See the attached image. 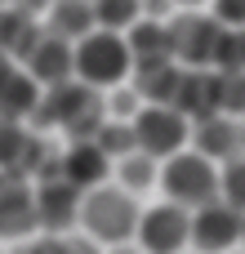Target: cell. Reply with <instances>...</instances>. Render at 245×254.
Segmentation results:
<instances>
[{
	"mask_svg": "<svg viewBox=\"0 0 245 254\" xmlns=\"http://www.w3.org/2000/svg\"><path fill=\"white\" fill-rule=\"evenodd\" d=\"M40 31H45V27H40L36 18H27L22 9H13V4H9V9H0V58L18 67V63L27 58V49L36 45V36H40Z\"/></svg>",
	"mask_w": 245,
	"mask_h": 254,
	"instance_id": "19",
	"label": "cell"
},
{
	"mask_svg": "<svg viewBox=\"0 0 245 254\" xmlns=\"http://www.w3.org/2000/svg\"><path fill=\"white\" fill-rule=\"evenodd\" d=\"M36 237V192L27 179L0 174V241H31Z\"/></svg>",
	"mask_w": 245,
	"mask_h": 254,
	"instance_id": "12",
	"label": "cell"
},
{
	"mask_svg": "<svg viewBox=\"0 0 245 254\" xmlns=\"http://www.w3.org/2000/svg\"><path fill=\"white\" fill-rule=\"evenodd\" d=\"M49 36H58V40H67V45H76V40H85L89 31H94V9L85 4V0H49V9H45V22H40Z\"/></svg>",
	"mask_w": 245,
	"mask_h": 254,
	"instance_id": "18",
	"label": "cell"
},
{
	"mask_svg": "<svg viewBox=\"0 0 245 254\" xmlns=\"http://www.w3.org/2000/svg\"><path fill=\"white\" fill-rule=\"evenodd\" d=\"M138 214H143L138 196L121 192L116 183H103V188H94V192L80 196V219H76V223H80V232H85L94 246H103V250H125V246L134 241Z\"/></svg>",
	"mask_w": 245,
	"mask_h": 254,
	"instance_id": "2",
	"label": "cell"
},
{
	"mask_svg": "<svg viewBox=\"0 0 245 254\" xmlns=\"http://www.w3.org/2000/svg\"><path fill=\"white\" fill-rule=\"evenodd\" d=\"M228 254H245V250H228Z\"/></svg>",
	"mask_w": 245,
	"mask_h": 254,
	"instance_id": "32",
	"label": "cell"
},
{
	"mask_svg": "<svg viewBox=\"0 0 245 254\" xmlns=\"http://www.w3.org/2000/svg\"><path fill=\"white\" fill-rule=\"evenodd\" d=\"M241 219L232 205H223V201H214V205H201V210H192V250L196 254H228L241 246Z\"/></svg>",
	"mask_w": 245,
	"mask_h": 254,
	"instance_id": "9",
	"label": "cell"
},
{
	"mask_svg": "<svg viewBox=\"0 0 245 254\" xmlns=\"http://www.w3.org/2000/svg\"><path fill=\"white\" fill-rule=\"evenodd\" d=\"M9 4H13V0H0V9H9Z\"/></svg>",
	"mask_w": 245,
	"mask_h": 254,
	"instance_id": "31",
	"label": "cell"
},
{
	"mask_svg": "<svg viewBox=\"0 0 245 254\" xmlns=\"http://www.w3.org/2000/svg\"><path fill=\"white\" fill-rule=\"evenodd\" d=\"M179 4V13H187V9H201V4H210V0H174Z\"/></svg>",
	"mask_w": 245,
	"mask_h": 254,
	"instance_id": "29",
	"label": "cell"
},
{
	"mask_svg": "<svg viewBox=\"0 0 245 254\" xmlns=\"http://www.w3.org/2000/svg\"><path fill=\"white\" fill-rule=\"evenodd\" d=\"M129 129H134V147L143 156H152L156 165L187 152V138H192V121L179 116L174 107H143L129 121Z\"/></svg>",
	"mask_w": 245,
	"mask_h": 254,
	"instance_id": "6",
	"label": "cell"
},
{
	"mask_svg": "<svg viewBox=\"0 0 245 254\" xmlns=\"http://www.w3.org/2000/svg\"><path fill=\"white\" fill-rule=\"evenodd\" d=\"M112 183L121 188V192H129V196H138V192H147V188H156V179H161V165L152 161V156H143V152H129L125 161H116L112 165Z\"/></svg>",
	"mask_w": 245,
	"mask_h": 254,
	"instance_id": "20",
	"label": "cell"
},
{
	"mask_svg": "<svg viewBox=\"0 0 245 254\" xmlns=\"http://www.w3.org/2000/svg\"><path fill=\"white\" fill-rule=\"evenodd\" d=\"M18 67L36 80L40 94H45V89H58V85H67V80H76V76H71V45L58 40V36H49V31L36 36V45L27 49V58H22Z\"/></svg>",
	"mask_w": 245,
	"mask_h": 254,
	"instance_id": "11",
	"label": "cell"
},
{
	"mask_svg": "<svg viewBox=\"0 0 245 254\" xmlns=\"http://www.w3.org/2000/svg\"><path fill=\"white\" fill-rule=\"evenodd\" d=\"M219 98H223V76L219 71H183L179 94H174V112L196 125V121L223 116L219 112Z\"/></svg>",
	"mask_w": 245,
	"mask_h": 254,
	"instance_id": "14",
	"label": "cell"
},
{
	"mask_svg": "<svg viewBox=\"0 0 245 254\" xmlns=\"http://www.w3.org/2000/svg\"><path fill=\"white\" fill-rule=\"evenodd\" d=\"M107 174H112V161H107L94 143H67V147L58 152V161H54V179L71 183L80 196L94 192V188H103Z\"/></svg>",
	"mask_w": 245,
	"mask_h": 254,
	"instance_id": "13",
	"label": "cell"
},
{
	"mask_svg": "<svg viewBox=\"0 0 245 254\" xmlns=\"http://www.w3.org/2000/svg\"><path fill=\"white\" fill-rule=\"evenodd\" d=\"M219 201L232 205L237 214H245V156L219 165Z\"/></svg>",
	"mask_w": 245,
	"mask_h": 254,
	"instance_id": "23",
	"label": "cell"
},
{
	"mask_svg": "<svg viewBox=\"0 0 245 254\" xmlns=\"http://www.w3.org/2000/svg\"><path fill=\"white\" fill-rule=\"evenodd\" d=\"M210 18H214L219 27H228V31H241L245 27V0H214Z\"/></svg>",
	"mask_w": 245,
	"mask_h": 254,
	"instance_id": "27",
	"label": "cell"
},
{
	"mask_svg": "<svg viewBox=\"0 0 245 254\" xmlns=\"http://www.w3.org/2000/svg\"><path fill=\"white\" fill-rule=\"evenodd\" d=\"M237 250H245V219H241V246H237Z\"/></svg>",
	"mask_w": 245,
	"mask_h": 254,
	"instance_id": "30",
	"label": "cell"
},
{
	"mask_svg": "<svg viewBox=\"0 0 245 254\" xmlns=\"http://www.w3.org/2000/svg\"><path fill=\"white\" fill-rule=\"evenodd\" d=\"M36 103H40L36 80H31L22 67L9 63V67L0 71V121H4V125H27L31 112H36Z\"/></svg>",
	"mask_w": 245,
	"mask_h": 254,
	"instance_id": "15",
	"label": "cell"
},
{
	"mask_svg": "<svg viewBox=\"0 0 245 254\" xmlns=\"http://www.w3.org/2000/svg\"><path fill=\"white\" fill-rule=\"evenodd\" d=\"M187 147L214 165H228L245 156V121H232V116H210V121H196L192 125V138Z\"/></svg>",
	"mask_w": 245,
	"mask_h": 254,
	"instance_id": "10",
	"label": "cell"
},
{
	"mask_svg": "<svg viewBox=\"0 0 245 254\" xmlns=\"http://www.w3.org/2000/svg\"><path fill=\"white\" fill-rule=\"evenodd\" d=\"M156 188L165 192L170 205H179V210L192 214V210L219 201V165L205 161V156H196V152L187 147V152L161 161V179H156Z\"/></svg>",
	"mask_w": 245,
	"mask_h": 254,
	"instance_id": "4",
	"label": "cell"
},
{
	"mask_svg": "<svg viewBox=\"0 0 245 254\" xmlns=\"http://www.w3.org/2000/svg\"><path fill=\"white\" fill-rule=\"evenodd\" d=\"M138 4H143V18H147V22H170V18L179 13L174 0H138Z\"/></svg>",
	"mask_w": 245,
	"mask_h": 254,
	"instance_id": "28",
	"label": "cell"
},
{
	"mask_svg": "<svg viewBox=\"0 0 245 254\" xmlns=\"http://www.w3.org/2000/svg\"><path fill=\"white\" fill-rule=\"evenodd\" d=\"M89 9H94V27L98 31H116V36H125L143 18V4L138 0H94Z\"/></svg>",
	"mask_w": 245,
	"mask_h": 254,
	"instance_id": "21",
	"label": "cell"
},
{
	"mask_svg": "<svg viewBox=\"0 0 245 254\" xmlns=\"http://www.w3.org/2000/svg\"><path fill=\"white\" fill-rule=\"evenodd\" d=\"M192 241V214L161 201V205H147L138 214V228H134V246L138 254H187Z\"/></svg>",
	"mask_w": 245,
	"mask_h": 254,
	"instance_id": "7",
	"label": "cell"
},
{
	"mask_svg": "<svg viewBox=\"0 0 245 254\" xmlns=\"http://www.w3.org/2000/svg\"><path fill=\"white\" fill-rule=\"evenodd\" d=\"M129 71H134V58H129L125 36H116V31H98L94 27L85 40L71 45V76L85 89H94V94H107V89L125 85Z\"/></svg>",
	"mask_w": 245,
	"mask_h": 254,
	"instance_id": "3",
	"label": "cell"
},
{
	"mask_svg": "<svg viewBox=\"0 0 245 254\" xmlns=\"http://www.w3.org/2000/svg\"><path fill=\"white\" fill-rule=\"evenodd\" d=\"M89 143H94L112 165H116V161H125L129 152H138V147H134V129H129L125 121H103V125H98V134H94Z\"/></svg>",
	"mask_w": 245,
	"mask_h": 254,
	"instance_id": "22",
	"label": "cell"
},
{
	"mask_svg": "<svg viewBox=\"0 0 245 254\" xmlns=\"http://www.w3.org/2000/svg\"><path fill=\"white\" fill-rule=\"evenodd\" d=\"M219 76H223V71H219ZM219 112H223V116H232V121H241V116H245V71L223 76V98H219Z\"/></svg>",
	"mask_w": 245,
	"mask_h": 254,
	"instance_id": "26",
	"label": "cell"
},
{
	"mask_svg": "<svg viewBox=\"0 0 245 254\" xmlns=\"http://www.w3.org/2000/svg\"><path fill=\"white\" fill-rule=\"evenodd\" d=\"M125 45H129L134 67H147V63H174V49H170V22H147V18H138V22L125 31Z\"/></svg>",
	"mask_w": 245,
	"mask_h": 254,
	"instance_id": "17",
	"label": "cell"
},
{
	"mask_svg": "<svg viewBox=\"0 0 245 254\" xmlns=\"http://www.w3.org/2000/svg\"><path fill=\"white\" fill-rule=\"evenodd\" d=\"M138 112H143V98L134 94V85H129V80L103 94V116H107V121H125V125H129Z\"/></svg>",
	"mask_w": 245,
	"mask_h": 254,
	"instance_id": "24",
	"label": "cell"
},
{
	"mask_svg": "<svg viewBox=\"0 0 245 254\" xmlns=\"http://www.w3.org/2000/svg\"><path fill=\"white\" fill-rule=\"evenodd\" d=\"M103 121H107V116H103V94L85 89L80 80H67V85L40 94V103H36L27 129H36V134H40V129H62L67 143H89Z\"/></svg>",
	"mask_w": 245,
	"mask_h": 254,
	"instance_id": "1",
	"label": "cell"
},
{
	"mask_svg": "<svg viewBox=\"0 0 245 254\" xmlns=\"http://www.w3.org/2000/svg\"><path fill=\"white\" fill-rule=\"evenodd\" d=\"M228 27H219L210 13L201 9H187V13H174L170 18V49H174V63L183 71H214V54H219V40H223Z\"/></svg>",
	"mask_w": 245,
	"mask_h": 254,
	"instance_id": "5",
	"label": "cell"
},
{
	"mask_svg": "<svg viewBox=\"0 0 245 254\" xmlns=\"http://www.w3.org/2000/svg\"><path fill=\"white\" fill-rule=\"evenodd\" d=\"M31 192H36V232L67 237L80 219V192L62 179H40L31 183Z\"/></svg>",
	"mask_w": 245,
	"mask_h": 254,
	"instance_id": "8",
	"label": "cell"
},
{
	"mask_svg": "<svg viewBox=\"0 0 245 254\" xmlns=\"http://www.w3.org/2000/svg\"><path fill=\"white\" fill-rule=\"evenodd\" d=\"M214 71H223V76L245 71V27H241V31H223L219 54H214Z\"/></svg>",
	"mask_w": 245,
	"mask_h": 254,
	"instance_id": "25",
	"label": "cell"
},
{
	"mask_svg": "<svg viewBox=\"0 0 245 254\" xmlns=\"http://www.w3.org/2000/svg\"><path fill=\"white\" fill-rule=\"evenodd\" d=\"M179 80H183V67L179 63H147V67H134L129 71V85L143 98V107H174Z\"/></svg>",
	"mask_w": 245,
	"mask_h": 254,
	"instance_id": "16",
	"label": "cell"
}]
</instances>
